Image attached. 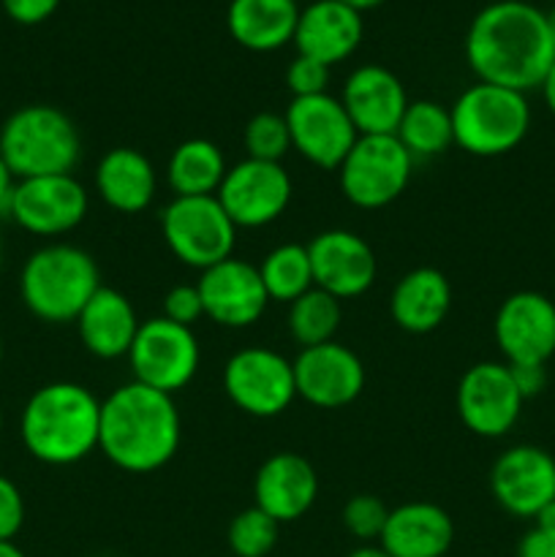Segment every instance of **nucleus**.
Returning <instances> with one entry per match:
<instances>
[{
  "label": "nucleus",
  "mask_w": 555,
  "mask_h": 557,
  "mask_svg": "<svg viewBox=\"0 0 555 557\" xmlns=\"http://www.w3.org/2000/svg\"><path fill=\"white\" fill-rule=\"evenodd\" d=\"M466 60L479 82L528 92L555 60L547 14L526 0H495L471 20Z\"/></svg>",
  "instance_id": "f257e3e1"
},
{
  "label": "nucleus",
  "mask_w": 555,
  "mask_h": 557,
  "mask_svg": "<svg viewBox=\"0 0 555 557\" xmlns=\"http://www.w3.org/2000/svg\"><path fill=\"white\" fill-rule=\"evenodd\" d=\"M180 411L172 395L131 381L101 403L98 449L128 473H152L180 449Z\"/></svg>",
  "instance_id": "f03ea898"
},
{
  "label": "nucleus",
  "mask_w": 555,
  "mask_h": 557,
  "mask_svg": "<svg viewBox=\"0 0 555 557\" xmlns=\"http://www.w3.org/2000/svg\"><path fill=\"white\" fill-rule=\"evenodd\" d=\"M20 435L33 460L60 468L74 466L98 449L101 400L74 381L41 386L22 408Z\"/></svg>",
  "instance_id": "7ed1b4c3"
},
{
  "label": "nucleus",
  "mask_w": 555,
  "mask_h": 557,
  "mask_svg": "<svg viewBox=\"0 0 555 557\" xmlns=\"http://www.w3.org/2000/svg\"><path fill=\"white\" fill-rule=\"evenodd\" d=\"M101 288L96 259L76 245L54 243L33 250L20 275L25 308L47 324L79 319L92 294Z\"/></svg>",
  "instance_id": "20e7f679"
},
{
  "label": "nucleus",
  "mask_w": 555,
  "mask_h": 557,
  "mask_svg": "<svg viewBox=\"0 0 555 557\" xmlns=\"http://www.w3.org/2000/svg\"><path fill=\"white\" fill-rule=\"evenodd\" d=\"M82 136L74 120L49 103H27L5 117L0 128V158L16 180L74 174Z\"/></svg>",
  "instance_id": "39448f33"
},
{
  "label": "nucleus",
  "mask_w": 555,
  "mask_h": 557,
  "mask_svg": "<svg viewBox=\"0 0 555 557\" xmlns=\"http://www.w3.org/2000/svg\"><path fill=\"white\" fill-rule=\"evenodd\" d=\"M449 112L455 145L477 158L506 156L517 150L531 131L526 92L488 82L466 87Z\"/></svg>",
  "instance_id": "423d86ee"
},
{
  "label": "nucleus",
  "mask_w": 555,
  "mask_h": 557,
  "mask_svg": "<svg viewBox=\"0 0 555 557\" xmlns=\"http://www.w3.org/2000/svg\"><path fill=\"white\" fill-rule=\"evenodd\" d=\"M161 232L174 259L201 272L232 259L237 243V226L215 196H174L161 212Z\"/></svg>",
  "instance_id": "0eeeda50"
},
{
  "label": "nucleus",
  "mask_w": 555,
  "mask_h": 557,
  "mask_svg": "<svg viewBox=\"0 0 555 557\" xmlns=\"http://www.w3.org/2000/svg\"><path fill=\"white\" fill-rule=\"evenodd\" d=\"M414 158L395 134L359 136L341 163V190L359 210L392 205L411 180Z\"/></svg>",
  "instance_id": "6e6552de"
},
{
  "label": "nucleus",
  "mask_w": 555,
  "mask_h": 557,
  "mask_svg": "<svg viewBox=\"0 0 555 557\" xmlns=\"http://www.w3.org/2000/svg\"><path fill=\"white\" fill-rule=\"evenodd\" d=\"M201 362V348L194 330L156 315L141 321L136 341L128 351L134 381L152 386L163 395L185 389L194 381Z\"/></svg>",
  "instance_id": "1a4fd4ad"
},
{
  "label": "nucleus",
  "mask_w": 555,
  "mask_h": 557,
  "mask_svg": "<svg viewBox=\"0 0 555 557\" xmlns=\"http://www.w3.org/2000/svg\"><path fill=\"white\" fill-rule=\"evenodd\" d=\"M223 392L248 417H281L297 397L294 364L267 346L243 348L223 364Z\"/></svg>",
  "instance_id": "9d476101"
},
{
  "label": "nucleus",
  "mask_w": 555,
  "mask_h": 557,
  "mask_svg": "<svg viewBox=\"0 0 555 557\" xmlns=\"http://www.w3.org/2000/svg\"><path fill=\"white\" fill-rule=\"evenodd\" d=\"M292 190V177L283 163L245 158L229 166L215 199L237 228H261L286 212Z\"/></svg>",
  "instance_id": "9b49d317"
},
{
  "label": "nucleus",
  "mask_w": 555,
  "mask_h": 557,
  "mask_svg": "<svg viewBox=\"0 0 555 557\" xmlns=\"http://www.w3.org/2000/svg\"><path fill=\"white\" fill-rule=\"evenodd\" d=\"M526 397L506 362H477L457 384V413L479 438H504L517 424Z\"/></svg>",
  "instance_id": "f8f14e48"
},
{
  "label": "nucleus",
  "mask_w": 555,
  "mask_h": 557,
  "mask_svg": "<svg viewBox=\"0 0 555 557\" xmlns=\"http://www.w3.org/2000/svg\"><path fill=\"white\" fill-rule=\"evenodd\" d=\"M87 190L74 174H49V177L16 180L9 215L25 232L36 237H60L85 221Z\"/></svg>",
  "instance_id": "ddd939ff"
},
{
  "label": "nucleus",
  "mask_w": 555,
  "mask_h": 557,
  "mask_svg": "<svg viewBox=\"0 0 555 557\" xmlns=\"http://www.w3.org/2000/svg\"><path fill=\"white\" fill-rule=\"evenodd\" d=\"M292 147L308 163L319 169H341L348 150L359 139L351 117L343 109L341 98L321 92V96L292 98L286 109Z\"/></svg>",
  "instance_id": "4468645a"
},
{
  "label": "nucleus",
  "mask_w": 555,
  "mask_h": 557,
  "mask_svg": "<svg viewBox=\"0 0 555 557\" xmlns=\"http://www.w3.org/2000/svg\"><path fill=\"white\" fill-rule=\"evenodd\" d=\"M490 493L506 515L536 520L555 500V457L542 446H511L490 468Z\"/></svg>",
  "instance_id": "2eb2a0df"
},
{
  "label": "nucleus",
  "mask_w": 555,
  "mask_h": 557,
  "mask_svg": "<svg viewBox=\"0 0 555 557\" xmlns=\"http://www.w3.org/2000/svg\"><path fill=\"white\" fill-rule=\"evenodd\" d=\"M493 335L506 364H547L555 354V302L539 292H515L501 302Z\"/></svg>",
  "instance_id": "dca6fc26"
},
{
  "label": "nucleus",
  "mask_w": 555,
  "mask_h": 557,
  "mask_svg": "<svg viewBox=\"0 0 555 557\" xmlns=\"http://www.w3.org/2000/svg\"><path fill=\"white\" fill-rule=\"evenodd\" d=\"M292 364L297 397L324 411L348 406L365 389L362 359L337 341L303 348Z\"/></svg>",
  "instance_id": "f3484780"
},
{
  "label": "nucleus",
  "mask_w": 555,
  "mask_h": 557,
  "mask_svg": "<svg viewBox=\"0 0 555 557\" xmlns=\"http://www.w3.org/2000/svg\"><path fill=\"white\" fill-rule=\"evenodd\" d=\"M313 286L343 299L362 297L375 283V253L359 234L346 228H330L308 243Z\"/></svg>",
  "instance_id": "a211bd4d"
},
{
  "label": "nucleus",
  "mask_w": 555,
  "mask_h": 557,
  "mask_svg": "<svg viewBox=\"0 0 555 557\" xmlns=\"http://www.w3.org/2000/svg\"><path fill=\"white\" fill-rule=\"evenodd\" d=\"M205 315L226 330H245L264 315L270 297L261 283L259 267L243 259H226L199 277Z\"/></svg>",
  "instance_id": "6ab92c4d"
},
{
  "label": "nucleus",
  "mask_w": 555,
  "mask_h": 557,
  "mask_svg": "<svg viewBox=\"0 0 555 557\" xmlns=\"http://www.w3.org/2000/svg\"><path fill=\"white\" fill-rule=\"evenodd\" d=\"M343 109L351 117L359 136L395 134L403 112L411 101L403 82L384 65H359L343 85Z\"/></svg>",
  "instance_id": "aec40b11"
},
{
  "label": "nucleus",
  "mask_w": 555,
  "mask_h": 557,
  "mask_svg": "<svg viewBox=\"0 0 555 557\" xmlns=\"http://www.w3.org/2000/svg\"><path fill=\"white\" fill-rule=\"evenodd\" d=\"M319 495V476L305 457L294 451H278L267 457L254 479V498L261 511L278 525L294 522L308 515Z\"/></svg>",
  "instance_id": "412c9836"
},
{
  "label": "nucleus",
  "mask_w": 555,
  "mask_h": 557,
  "mask_svg": "<svg viewBox=\"0 0 555 557\" xmlns=\"http://www.w3.org/2000/svg\"><path fill=\"white\" fill-rule=\"evenodd\" d=\"M365 36L362 14L337 0H313L299 9L294 47L297 54L313 58L324 65L343 63L357 52Z\"/></svg>",
  "instance_id": "4be33fe9"
},
{
  "label": "nucleus",
  "mask_w": 555,
  "mask_h": 557,
  "mask_svg": "<svg viewBox=\"0 0 555 557\" xmlns=\"http://www.w3.org/2000/svg\"><path fill=\"white\" fill-rule=\"evenodd\" d=\"M455 542V522L441 506L414 500L390 509L379 544L392 557H446Z\"/></svg>",
  "instance_id": "5701e85b"
},
{
  "label": "nucleus",
  "mask_w": 555,
  "mask_h": 557,
  "mask_svg": "<svg viewBox=\"0 0 555 557\" xmlns=\"http://www.w3.org/2000/svg\"><path fill=\"white\" fill-rule=\"evenodd\" d=\"M79 341L92 357L98 359H120L128 357L131 346L136 341L141 321L136 319V310L125 294L118 288L101 286L85 305L79 319L74 321Z\"/></svg>",
  "instance_id": "b1692460"
},
{
  "label": "nucleus",
  "mask_w": 555,
  "mask_h": 557,
  "mask_svg": "<svg viewBox=\"0 0 555 557\" xmlns=\"http://www.w3.org/2000/svg\"><path fill=\"white\" fill-rule=\"evenodd\" d=\"M452 310V286L444 272L417 267L395 283L390 297L392 321L403 332L428 335L439 330Z\"/></svg>",
  "instance_id": "393cba45"
},
{
  "label": "nucleus",
  "mask_w": 555,
  "mask_h": 557,
  "mask_svg": "<svg viewBox=\"0 0 555 557\" xmlns=\"http://www.w3.org/2000/svg\"><path fill=\"white\" fill-rule=\"evenodd\" d=\"M158 177L150 158L136 147H112L96 166V194L112 210L136 215L156 199Z\"/></svg>",
  "instance_id": "a878e982"
},
{
  "label": "nucleus",
  "mask_w": 555,
  "mask_h": 557,
  "mask_svg": "<svg viewBox=\"0 0 555 557\" xmlns=\"http://www.w3.org/2000/svg\"><path fill=\"white\" fill-rule=\"evenodd\" d=\"M299 5L294 0H232L226 27L239 47L250 52H275L294 41Z\"/></svg>",
  "instance_id": "bb28decb"
},
{
  "label": "nucleus",
  "mask_w": 555,
  "mask_h": 557,
  "mask_svg": "<svg viewBox=\"0 0 555 557\" xmlns=\"http://www.w3.org/2000/svg\"><path fill=\"white\" fill-rule=\"evenodd\" d=\"M229 166L223 150L210 139H185L166 163V183L174 196H215Z\"/></svg>",
  "instance_id": "cd10ccee"
},
{
  "label": "nucleus",
  "mask_w": 555,
  "mask_h": 557,
  "mask_svg": "<svg viewBox=\"0 0 555 557\" xmlns=\"http://www.w3.org/2000/svg\"><path fill=\"white\" fill-rule=\"evenodd\" d=\"M395 136L411 158L444 156L455 145L452 112L439 101H411L397 123Z\"/></svg>",
  "instance_id": "c85d7f7f"
},
{
  "label": "nucleus",
  "mask_w": 555,
  "mask_h": 557,
  "mask_svg": "<svg viewBox=\"0 0 555 557\" xmlns=\"http://www.w3.org/2000/svg\"><path fill=\"white\" fill-rule=\"evenodd\" d=\"M261 283L267 288V297L275 302H288L303 297L313 288V267H310L308 245L286 243L272 248L259 264Z\"/></svg>",
  "instance_id": "c756f323"
},
{
  "label": "nucleus",
  "mask_w": 555,
  "mask_h": 557,
  "mask_svg": "<svg viewBox=\"0 0 555 557\" xmlns=\"http://www.w3.org/2000/svg\"><path fill=\"white\" fill-rule=\"evenodd\" d=\"M343 321V302L321 288H310L288 305V335L303 348L321 346L335 337Z\"/></svg>",
  "instance_id": "7c9ffc66"
},
{
  "label": "nucleus",
  "mask_w": 555,
  "mask_h": 557,
  "mask_svg": "<svg viewBox=\"0 0 555 557\" xmlns=\"http://www.w3.org/2000/svg\"><path fill=\"white\" fill-rule=\"evenodd\" d=\"M278 531H281V525L267 511H261L259 506H250L229 522V549L237 557H267L275 549Z\"/></svg>",
  "instance_id": "2f4dec72"
},
{
  "label": "nucleus",
  "mask_w": 555,
  "mask_h": 557,
  "mask_svg": "<svg viewBox=\"0 0 555 557\" xmlns=\"http://www.w3.org/2000/svg\"><path fill=\"white\" fill-rule=\"evenodd\" d=\"M245 152L254 161L281 163L286 152L292 150V134H288L286 114L259 112L245 125Z\"/></svg>",
  "instance_id": "473e14b6"
},
{
  "label": "nucleus",
  "mask_w": 555,
  "mask_h": 557,
  "mask_svg": "<svg viewBox=\"0 0 555 557\" xmlns=\"http://www.w3.org/2000/svg\"><path fill=\"white\" fill-rule=\"evenodd\" d=\"M343 525L359 542L370 544L379 542L381 533H384L386 517H390V509L381 498L375 495H354L348 498V504L343 506Z\"/></svg>",
  "instance_id": "72a5a7b5"
},
{
  "label": "nucleus",
  "mask_w": 555,
  "mask_h": 557,
  "mask_svg": "<svg viewBox=\"0 0 555 557\" xmlns=\"http://www.w3.org/2000/svg\"><path fill=\"white\" fill-rule=\"evenodd\" d=\"M286 85L294 98L321 96V92H326V85H330V65L297 54L286 69Z\"/></svg>",
  "instance_id": "f704fd0d"
},
{
  "label": "nucleus",
  "mask_w": 555,
  "mask_h": 557,
  "mask_svg": "<svg viewBox=\"0 0 555 557\" xmlns=\"http://www.w3.org/2000/svg\"><path fill=\"white\" fill-rule=\"evenodd\" d=\"M205 315V302H201L199 286L190 283H180V286L169 288L163 297V319L174 321V324L194 326L196 321Z\"/></svg>",
  "instance_id": "c9c22d12"
},
{
  "label": "nucleus",
  "mask_w": 555,
  "mask_h": 557,
  "mask_svg": "<svg viewBox=\"0 0 555 557\" xmlns=\"http://www.w3.org/2000/svg\"><path fill=\"white\" fill-rule=\"evenodd\" d=\"M25 525V498L9 476L0 473V542H14Z\"/></svg>",
  "instance_id": "e433bc0d"
},
{
  "label": "nucleus",
  "mask_w": 555,
  "mask_h": 557,
  "mask_svg": "<svg viewBox=\"0 0 555 557\" xmlns=\"http://www.w3.org/2000/svg\"><path fill=\"white\" fill-rule=\"evenodd\" d=\"M0 3L16 25H41L58 11L60 0H0Z\"/></svg>",
  "instance_id": "4c0bfd02"
},
{
  "label": "nucleus",
  "mask_w": 555,
  "mask_h": 557,
  "mask_svg": "<svg viewBox=\"0 0 555 557\" xmlns=\"http://www.w3.org/2000/svg\"><path fill=\"white\" fill-rule=\"evenodd\" d=\"M509 370L517 389H520L526 400L528 397H536L547 386V364H509Z\"/></svg>",
  "instance_id": "58836bf2"
},
{
  "label": "nucleus",
  "mask_w": 555,
  "mask_h": 557,
  "mask_svg": "<svg viewBox=\"0 0 555 557\" xmlns=\"http://www.w3.org/2000/svg\"><path fill=\"white\" fill-rule=\"evenodd\" d=\"M517 557H555V536L544 528H531L517 544Z\"/></svg>",
  "instance_id": "ea45409f"
},
{
  "label": "nucleus",
  "mask_w": 555,
  "mask_h": 557,
  "mask_svg": "<svg viewBox=\"0 0 555 557\" xmlns=\"http://www.w3.org/2000/svg\"><path fill=\"white\" fill-rule=\"evenodd\" d=\"M16 188V177L11 174V169L5 166V161L0 158V212L9 215V205H11V196H14Z\"/></svg>",
  "instance_id": "a19ab883"
},
{
  "label": "nucleus",
  "mask_w": 555,
  "mask_h": 557,
  "mask_svg": "<svg viewBox=\"0 0 555 557\" xmlns=\"http://www.w3.org/2000/svg\"><path fill=\"white\" fill-rule=\"evenodd\" d=\"M539 90H542V98H544V103H547L550 112L555 114V60H553V65H550L547 74H544Z\"/></svg>",
  "instance_id": "79ce46f5"
},
{
  "label": "nucleus",
  "mask_w": 555,
  "mask_h": 557,
  "mask_svg": "<svg viewBox=\"0 0 555 557\" xmlns=\"http://www.w3.org/2000/svg\"><path fill=\"white\" fill-rule=\"evenodd\" d=\"M348 557H392L381 544H362V547L351 549Z\"/></svg>",
  "instance_id": "37998d69"
},
{
  "label": "nucleus",
  "mask_w": 555,
  "mask_h": 557,
  "mask_svg": "<svg viewBox=\"0 0 555 557\" xmlns=\"http://www.w3.org/2000/svg\"><path fill=\"white\" fill-rule=\"evenodd\" d=\"M536 525L544 528V531L553 533V536H555V500L547 506V509L542 511V515L536 517Z\"/></svg>",
  "instance_id": "c03bdc74"
},
{
  "label": "nucleus",
  "mask_w": 555,
  "mask_h": 557,
  "mask_svg": "<svg viewBox=\"0 0 555 557\" xmlns=\"http://www.w3.org/2000/svg\"><path fill=\"white\" fill-rule=\"evenodd\" d=\"M337 3H343V5H348V9H354V11H359V14H365V11H370V9H379V5L384 3V0H337Z\"/></svg>",
  "instance_id": "a18cd8bd"
},
{
  "label": "nucleus",
  "mask_w": 555,
  "mask_h": 557,
  "mask_svg": "<svg viewBox=\"0 0 555 557\" xmlns=\"http://www.w3.org/2000/svg\"><path fill=\"white\" fill-rule=\"evenodd\" d=\"M0 557H25L14 542H0Z\"/></svg>",
  "instance_id": "49530a36"
},
{
  "label": "nucleus",
  "mask_w": 555,
  "mask_h": 557,
  "mask_svg": "<svg viewBox=\"0 0 555 557\" xmlns=\"http://www.w3.org/2000/svg\"><path fill=\"white\" fill-rule=\"evenodd\" d=\"M547 14V30H550V38H553V47H555V5L550 11H544Z\"/></svg>",
  "instance_id": "de8ad7c7"
},
{
  "label": "nucleus",
  "mask_w": 555,
  "mask_h": 557,
  "mask_svg": "<svg viewBox=\"0 0 555 557\" xmlns=\"http://www.w3.org/2000/svg\"><path fill=\"white\" fill-rule=\"evenodd\" d=\"M294 3H297V5L305 3V5H308V3H313V0H294Z\"/></svg>",
  "instance_id": "09e8293b"
},
{
  "label": "nucleus",
  "mask_w": 555,
  "mask_h": 557,
  "mask_svg": "<svg viewBox=\"0 0 555 557\" xmlns=\"http://www.w3.org/2000/svg\"><path fill=\"white\" fill-rule=\"evenodd\" d=\"M0 362H3V341H0Z\"/></svg>",
  "instance_id": "8fccbe9b"
},
{
  "label": "nucleus",
  "mask_w": 555,
  "mask_h": 557,
  "mask_svg": "<svg viewBox=\"0 0 555 557\" xmlns=\"http://www.w3.org/2000/svg\"><path fill=\"white\" fill-rule=\"evenodd\" d=\"M0 428H3V413H0Z\"/></svg>",
  "instance_id": "3c124183"
},
{
  "label": "nucleus",
  "mask_w": 555,
  "mask_h": 557,
  "mask_svg": "<svg viewBox=\"0 0 555 557\" xmlns=\"http://www.w3.org/2000/svg\"><path fill=\"white\" fill-rule=\"evenodd\" d=\"M0 253H3V239H0Z\"/></svg>",
  "instance_id": "603ef678"
}]
</instances>
